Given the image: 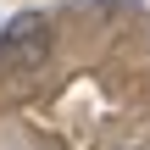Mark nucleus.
Returning a JSON list of instances; mask_svg holds the SVG:
<instances>
[{"label": "nucleus", "mask_w": 150, "mask_h": 150, "mask_svg": "<svg viewBox=\"0 0 150 150\" xmlns=\"http://www.w3.org/2000/svg\"><path fill=\"white\" fill-rule=\"evenodd\" d=\"M45 39H50L45 17H17V22L6 28V39H0V61H6V56H11V61H33V56L45 50Z\"/></svg>", "instance_id": "nucleus-1"}]
</instances>
